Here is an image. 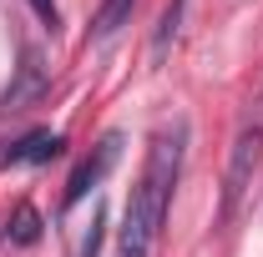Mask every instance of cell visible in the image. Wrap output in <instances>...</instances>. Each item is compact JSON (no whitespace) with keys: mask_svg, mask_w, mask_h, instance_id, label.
<instances>
[{"mask_svg":"<svg viewBox=\"0 0 263 257\" xmlns=\"http://www.w3.org/2000/svg\"><path fill=\"white\" fill-rule=\"evenodd\" d=\"M182 136H187L182 126L152 136L147 166H142V177H137V187H132V197H127V217H122L117 257H152L157 237H162V222H167V207H172L177 172H182Z\"/></svg>","mask_w":263,"mask_h":257,"instance_id":"1","label":"cell"},{"mask_svg":"<svg viewBox=\"0 0 263 257\" xmlns=\"http://www.w3.org/2000/svg\"><path fill=\"white\" fill-rule=\"evenodd\" d=\"M117 157H122V131H106V136L97 141V152H91V157H86L76 172H71V182H66V197H61V202H66V207L86 202V192H91L101 177L117 166Z\"/></svg>","mask_w":263,"mask_h":257,"instance_id":"3","label":"cell"},{"mask_svg":"<svg viewBox=\"0 0 263 257\" xmlns=\"http://www.w3.org/2000/svg\"><path fill=\"white\" fill-rule=\"evenodd\" d=\"M258 161H263V126L253 121V126L238 131V141H233L228 177H223V217H233V212H238V202H243L248 182H253V172H258Z\"/></svg>","mask_w":263,"mask_h":257,"instance_id":"2","label":"cell"},{"mask_svg":"<svg viewBox=\"0 0 263 257\" xmlns=\"http://www.w3.org/2000/svg\"><path fill=\"white\" fill-rule=\"evenodd\" d=\"M35 5V15H41V20H51V26H56V5H51V0H31Z\"/></svg>","mask_w":263,"mask_h":257,"instance_id":"10","label":"cell"},{"mask_svg":"<svg viewBox=\"0 0 263 257\" xmlns=\"http://www.w3.org/2000/svg\"><path fill=\"white\" fill-rule=\"evenodd\" d=\"M177 15H182V0H172V5H167V10H162V20H157V46H152L157 56H162V51H167V40L177 35Z\"/></svg>","mask_w":263,"mask_h":257,"instance_id":"9","label":"cell"},{"mask_svg":"<svg viewBox=\"0 0 263 257\" xmlns=\"http://www.w3.org/2000/svg\"><path fill=\"white\" fill-rule=\"evenodd\" d=\"M10 237H15V242H35V237H41V217H35V207H15V217H10Z\"/></svg>","mask_w":263,"mask_h":257,"instance_id":"8","label":"cell"},{"mask_svg":"<svg viewBox=\"0 0 263 257\" xmlns=\"http://www.w3.org/2000/svg\"><path fill=\"white\" fill-rule=\"evenodd\" d=\"M132 5H137V0H101L97 20H91V40H111V35L132 20Z\"/></svg>","mask_w":263,"mask_h":257,"instance_id":"6","label":"cell"},{"mask_svg":"<svg viewBox=\"0 0 263 257\" xmlns=\"http://www.w3.org/2000/svg\"><path fill=\"white\" fill-rule=\"evenodd\" d=\"M61 146H66L61 131H31V136H21L15 146H5L0 161H5V166H46L51 157H61Z\"/></svg>","mask_w":263,"mask_h":257,"instance_id":"5","label":"cell"},{"mask_svg":"<svg viewBox=\"0 0 263 257\" xmlns=\"http://www.w3.org/2000/svg\"><path fill=\"white\" fill-rule=\"evenodd\" d=\"M46 86H51V71L41 66L35 51H26V61H21V71H15V81H10L5 96H0V111H26V106H35V101L46 96Z\"/></svg>","mask_w":263,"mask_h":257,"instance_id":"4","label":"cell"},{"mask_svg":"<svg viewBox=\"0 0 263 257\" xmlns=\"http://www.w3.org/2000/svg\"><path fill=\"white\" fill-rule=\"evenodd\" d=\"M101 237H106V207H91V222H86V232H81V242H76V252L71 257H97L101 252Z\"/></svg>","mask_w":263,"mask_h":257,"instance_id":"7","label":"cell"}]
</instances>
